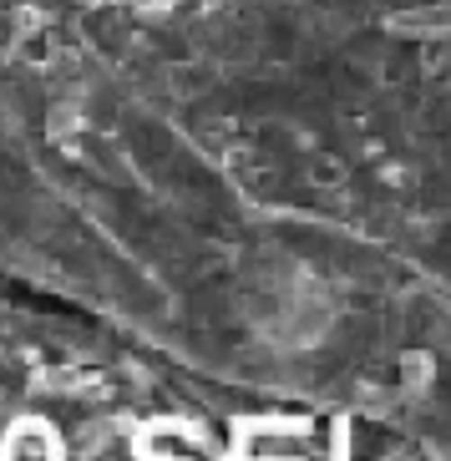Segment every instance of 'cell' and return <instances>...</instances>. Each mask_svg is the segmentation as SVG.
<instances>
[{"mask_svg":"<svg viewBox=\"0 0 451 461\" xmlns=\"http://www.w3.org/2000/svg\"><path fill=\"white\" fill-rule=\"evenodd\" d=\"M0 451L5 456H56L61 441H56V431L46 420H15L11 431H5V441H0Z\"/></svg>","mask_w":451,"mask_h":461,"instance_id":"cell-1","label":"cell"},{"mask_svg":"<svg viewBox=\"0 0 451 461\" xmlns=\"http://www.w3.org/2000/svg\"><path fill=\"white\" fill-rule=\"evenodd\" d=\"M137 447L148 451V456H193V451H203V441H198V436H188L183 426L152 420L148 431H142V441H137Z\"/></svg>","mask_w":451,"mask_h":461,"instance_id":"cell-2","label":"cell"}]
</instances>
